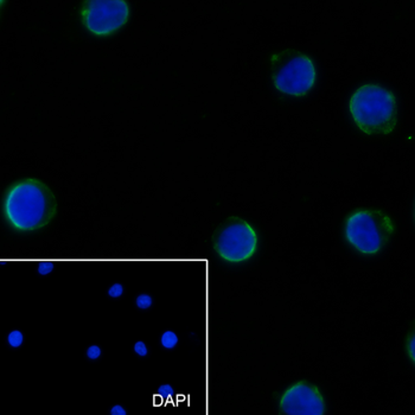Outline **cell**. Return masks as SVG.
<instances>
[{
  "label": "cell",
  "mask_w": 415,
  "mask_h": 415,
  "mask_svg": "<svg viewBox=\"0 0 415 415\" xmlns=\"http://www.w3.org/2000/svg\"><path fill=\"white\" fill-rule=\"evenodd\" d=\"M130 15L126 0H87L80 8L83 26L98 37L115 35L129 23Z\"/></svg>",
  "instance_id": "6"
},
{
  "label": "cell",
  "mask_w": 415,
  "mask_h": 415,
  "mask_svg": "<svg viewBox=\"0 0 415 415\" xmlns=\"http://www.w3.org/2000/svg\"><path fill=\"white\" fill-rule=\"evenodd\" d=\"M109 413L112 415H127L129 414V412H127L126 408H125V406L123 405H114L112 406L111 410H109Z\"/></svg>",
  "instance_id": "15"
},
{
  "label": "cell",
  "mask_w": 415,
  "mask_h": 415,
  "mask_svg": "<svg viewBox=\"0 0 415 415\" xmlns=\"http://www.w3.org/2000/svg\"><path fill=\"white\" fill-rule=\"evenodd\" d=\"M394 233V221L381 209H355L344 221L345 241L364 257L380 254L391 241Z\"/></svg>",
  "instance_id": "3"
},
{
  "label": "cell",
  "mask_w": 415,
  "mask_h": 415,
  "mask_svg": "<svg viewBox=\"0 0 415 415\" xmlns=\"http://www.w3.org/2000/svg\"><path fill=\"white\" fill-rule=\"evenodd\" d=\"M348 108L355 126L368 136H387L398 126V99L381 84L364 83L356 88Z\"/></svg>",
  "instance_id": "2"
},
{
  "label": "cell",
  "mask_w": 415,
  "mask_h": 415,
  "mask_svg": "<svg viewBox=\"0 0 415 415\" xmlns=\"http://www.w3.org/2000/svg\"><path fill=\"white\" fill-rule=\"evenodd\" d=\"M24 333L20 330L14 329L11 330L10 332L6 335V343L11 349H19L24 344Z\"/></svg>",
  "instance_id": "9"
},
{
  "label": "cell",
  "mask_w": 415,
  "mask_h": 415,
  "mask_svg": "<svg viewBox=\"0 0 415 415\" xmlns=\"http://www.w3.org/2000/svg\"><path fill=\"white\" fill-rule=\"evenodd\" d=\"M136 306L141 311H146L153 306V298L147 293H140L136 298Z\"/></svg>",
  "instance_id": "10"
},
{
  "label": "cell",
  "mask_w": 415,
  "mask_h": 415,
  "mask_svg": "<svg viewBox=\"0 0 415 415\" xmlns=\"http://www.w3.org/2000/svg\"><path fill=\"white\" fill-rule=\"evenodd\" d=\"M259 242V234L252 223L230 216L215 234L214 249L223 261L242 264L257 254Z\"/></svg>",
  "instance_id": "5"
},
{
  "label": "cell",
  "mask_w": 415,
  "mask_h": 415,
  "mask_svg": "<svg viewBox=\"0 0 415 415\" xmlns=\"http://www.w3.org/2000/svg\"><path fill=\"white\" fill-rule=\"evenodd\" d=\"M414 344H415L414 331H412L410 335H407V337H406V345H405L406 355H407V357L410 358L412 364H414V361H415V346H414Z\"/></svg>",
  "instance_id": "11"
},
{
  "label": "cell",
  "mask_w": 415,
  "mask_h": 415,
  "mask_svg": "<svg viewBox=\"0 0 415 415\" xmlns=\"http://www.w3.org/2000/svg\"><path fill=\"white\" fill-rule=\"evenodd\" d=\"M52 271H54V266H52V265H49V264L39 265L38 268H37V272H38L39 276H42V277L49 276V274L51 273Z\"/></svg>",
  "instance_id": "16"
},
{
  "label": "cell",
  "mask_w": 415,
  "mask_h": 415,
  "mask_svg": "<svg viewBox=\"0 0 415 415\" xmlns=\"http://www.w3.org/2000/svg\"><path fill=\"white\" fill-rule=\"evenodd\" d=\"M270 64L271 79L280 94L304 98L316 87L317 65L305 52L293 49L280 50L271 56Z\"/></svg>",
  "instance_id": "4"
},
{
  "label": "cell",
  "mask_w": 415,
  "mask_h": 415,
  "mask_svg": "<svg viewBox=\"0 0 415 415\" xmlns=\"http://www.w3.org/2000/svg\"><path fill=\"white\" fill-rule=\"evenodd\" d=\"M279 411L286 415H324L326 401L319 387L302 380L285 389L279 399Z\"/></svg>",
  "instance_id": "7"
},
{
  "label": "cell",
  "mask_w": 415,
  "mask_h": 415,
  "mask_svg": "<svg viewBox=\"0 0 415 415\" xmlns=\"http://www.w3.org/2000/svg\"><path fill=\"white\" fill-rule=\"evenodd\" d=\"M86 357L88 361L95 362L102 357V348L99 344H92L87 348Z\"/></svg>",
  "instance_id": "12"
},
{
  "label": "cell",
  "mask_w": 415,
  "mask_h": 415,
  "mask_svg": "<svg viewBox=\"0 0 415 415\" xmlns=\"http://www.w3.org/2000/svg\"><path fill=\"white\" fill-rule=\"evenodd\" d=\"M58 203L51 189L38 178L15 180L5 190L2 216L17 233H33L54 220Z\"/></svg>",
  "instance_id": "1"
},
{
  "label": "cell",
  "mask_w": 415,
  "mask_h": 415,
  "mask_svg": "<svg viewBox=\"0 0 415 415\" xmlns=\"http://www.w3.org/2000/svg\"><path fill=\"white\" fill-rule=\"evenodd\" d=\"M133 351L137 356H139V357L142 358V357H146V356H148L149 348H148V345L146 344V343L143 341H138V342L134 343Z\"/></svg>",
  "instance_id": "14"
},
{
  "label": "cell",
  "mask_w": 415,
  "mask_h": 415,
  "mask_svg": "<svg viewBox=\"0 0 415 415\" xmlns=\"http://www.w3.org/2000/svg\"><path fill=\"white\" fill-rule=\"evenodd\" d=\"M125 294V287L121 285L120 282H115L113 283L112 286H109L108 291H107V295L109 296L111 299H120L123 298Z\"/></svg>",
  "instance_id": "13"
},
{
  "label": "cell",
  "mask_w": 415,
  "mask_h": 415,
  "mask_svg": "<svg viewBox=\"0 0 415 415\" xmlns=\"http://www.w3.org/2000/svg\"><path fill=\"white\" fill-rule=\"evenodd\" d=\"M159 344L167 351H172L179 344V337L172 330H165L159 337Z\"/></svg>",
  "instance_id": "8"
}]
</instances>
